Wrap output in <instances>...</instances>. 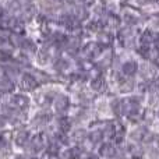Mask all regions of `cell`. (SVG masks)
Instances as JSON below:
<instances>
[{"mask_svg": "<svg viewBox=\"0 0 159 159\" xmlns=\"http://www.w3.org/2000/svg\"><path fill=\"white\" fill-rule=\"evenodd\" d=\"M113 42V35L106 30H102L99 32V39H98V43L101 45L102 48H106V46H110Z\"/></svg>", "mask_w": 159, "mask_h": 159, "instance_id": "13", "label": "cell"}, {"mask_svg": "<svg viewBox=\"0 0 159 159\" xmlns=\"http://www.w3.org/2000/svg\"><path fill=\"white\" fill-rule=\"evenodd\" d=\"M82 151L78 148V147H74V148L67 149L66 152H63V159H78L81 157Z\"/></svg>", "mask_w": 159, "mask_h": 159, "instance_id": "19", "label": "cell"}, {"mask_svg": "<svg viewBox=\"0 0 159 159\" xmlns=\"http://www.w3.org/2000/svg\"><path fill=\"white\" fill-rule=\"evenodd\" d=\"M48 159H60V157L57 154H49L48 155Z\"/></svg>", "mask_w": 159, "mask_h": 159, "instance_id": "29", "label": "cell"}, {"mask_svg": "<svg viewBox=\"0 0 159 159\" xmlns=\"http://www.w3.org/2000/svg\"><path fill=\"white\" fill-rule=\"evenodd\" d=\"M21 16H24V18H27V20H31L34 16H36L35 6L31 4V3H27V4L21 8Z\"/></svg>", "mask_w": 159, "mask_h": 159, "instance_id": "17", "label": "cell"}, {"mask_svg": "<svg viewBox=\"0 0 159 159\" xmlns=\"http://www.w3.org/2000/svg\"><path fill=\"white\" fill-rule=\"evenodd\" d=\"M88 138H89V141L92 144H99L102 140H103L102 130L96 129V130H92V131H89V134H88Z\"/></svg>", "mask_w": 159, "mask_h": 159, "instance_id": "20", "label": "cell"}, {"mask_svg": "<svg viewBox=\"0 0 159 159\" xmlns=\"http://www.w3.org/2000/svg\"><path fill=\"white\" fill-rule=\"evenodd\" d=\"M53 106H55V110L57 113H64L70 106V101L66 95H59L57 98L53 102Z\"/></svg>", "mask_w": 159, "mask_h": 159, "instance_id": "7", "label": "cell"}, {"mask_svg": "<svg viewBox=\"0 0 159 159\" xmlns=\"http://www.w3.org/2000/svg\"><path fill=\"white\" fill-rule=\"evenodd\" d=\"M10 106L18 112L27 110L30 107V98L24 93H14L10 98Z\"/></svg>", "mask_w": 159, "mask_h": 159, "instance_id": "2", "label": "cell"}, {"mask_svg": "<svg viewBox=\"0 0 159 159\" xmlns=\"http://www.w3.org/2000/svg\"><path fill=\"white\" fill-rule=\"evenodd\" d=\"M138 71V63L134 60H129L121 66V73H123L126 77H131L135 73Z\"/></svg>", "mask_w": 159, "mask_h": 159, "instance_id": "11", "label": "cell"}, {"mask_svg": "<svg viewBox=\"0 0 159 159\" xmlns=\"http://www.w3.org/2000/svg\"><path fill=\"white\" fill-rule=\"evenodd\" d=\"M57 127H59V131L66 134L67 131H70V127H71V121H70L69 117H59L57 120Z\"/></svg>", "mask_w": 159, "mask_h": 159, "instance_id": "18", "label": "cell"}, {"mask_svg": "<svg viewBox=\"0 0 159 159\" xmlns=\"http://www.w3.org/2000/svg\"><path fill=\"white\" fill-rule=\"evenodd\" d=\"M73 14H74V17L78 20L80 22L84 21V20H87L88 16H89V13H88V10H87V7H85V6H75Z\"/></svg>", "mask_w": 159, "mask_h": 159, "instance_id": "16", "label": "cell"}, {"mask_svg": "<svg viewBox=\"0 0 159 159\" xmlns=\"http://www.w3.org/2000/svg\"><path fill=\"white\" fill-rule=\"evenodd\" d=\"M123 20L126 21V24H129L130 27H133V25H137L138 22H140V20H141V16H140V13H138L135 8H133V7H126L123 10Z\"/></svg>", "mask_w": 159, "mask_h": 159, "instance_id": "6", "label": "cell"}, {"mask_svg": "<svg viewBox=\"0 0 159 159\" xmlns=\"http://www.w3.org/2000/svg\"><path fill=\"white\" fill-rule=\"evenodd\" d=\"M158 35H155L151 30H145L143 34H141V38H140V43L144 45V46H152L157 39Z\"/></svg>", "mask_w": 159, "mask_h": 159, "instance_id": "12", "label": "cell"}, {"mask_svg": "<svg viewBox=\"0 0 159 159\" xmlns=\"http://www.w3.org/2000/svg\"><path fill=\"white\" fill-rule=\"evenodd\" d=\"M31 135H30V131L28 130H18L14 137V143H16L17 147H25L30 141Z\"/></svg>", "mask_w": 159, "mask_h": 159, "instance_id": "10", "label": "cell"}, {"mask_svg": "<svg viewBox=\"0 0 159 159\" xmlns=\"http://www.w3.org/2000/svg\"><path fill=\"white\" fill-rule=\"evenodd\" d=\"M53 67H55V70H57L59 73H63L69 69L70 64L66 59H57V60L55 61V64H53Z\"/></svg>", "mask_w": 159, "mask_h": 159, "instance_id": "22", "label": "cell"}, {"mask_svg": "<svg viewBox=\"0 0 159 159\" xmlns=\"http://www.w3.org/2000/svg\"><path fill=\"white\" fill-rule=\"evenodd\" d=\"M50 101H52V98H49L46 93H42V95L38 96V103L42 105V106H45V105L50 103Z\"/></svg>", "mask_w": 159, "mask_h": 159, "instance_id": "28", "label": "cell"}, {"mask_svg": "<svg viewBox=\"0 0 159 159\" xmlns=\"http://www.w3.org/2000/svg\"><path fill=\"white\" fill-rule=\"evenodd\" d=\"M140 99L137 96H131V98L120 101V113L126 115L133 121H137L140 119Z\"/></svg>", "mask_w": 159, "mask_h": 159, "instance_id": "1", "label": "cell"}, {"mask_svg": "<svg viewBox=\"0 0 159 159\" xmlns=\"http://www.w3.org/2000/svg\"><path fill=\"white\" fill-rule=\"evenodd\" d=\"M28 144H30L31 151H32L34 154H38V152H41L42 149L45 148V145H46V138H45L43 134H35L30 138Z\"/></svg>", "mask_w": 159, "mask_h": 159, "instance_id": "5", "label": "cell"}, {"mask_svg": "<svg viewBox=\"0 0 159 159\" xmlns=\"http://www.w3.org/2000/svg\"><path fill=\"white\" fill-rule=\"evenodd\" d=\"M133 159H143V158H133Z\"/></svg>", "mask_w": 159, "mask_h": 159, "instance_id": "33", "label": "cell"}, {"mask_svg": "<svg viewBox=\"0 0 159 159\" xmlns=\"http://www.w3.org/2000/svg\"><path fill=\"white\" fill-rule=\"evenodd\" d=\"M85 159H99V158H98V157H96V155L91 154V155H88V157H87V158H85Z\"/></svg>", "mask_w": 159, "mask_h": 159, "instance_id": "32", "label": "cell"}, {"mask_svg": "<svg viewBox=\"0 0 159 159\" xmlns=\"http://www.w3.org/2000/svg\"><path fill=\"white\" fill-rule=\"evenodd\" d=\"M82 53H84L85 59L88 60H93V59L99 57L102 53V46L98 43V42H88L87 45L82 49Z\"/></svg>", "mask_w": 159, "mask_h": 159, "instance_id": "4", "label": "cell"}, {"mask_svg": "<svg viewBox=\"0 0 159 159\" xmlns=\"http://www.w3.org/2000/svg\"><path fill=\"white\" fill-rule=\"evenodd\" d=\"M85 137H87V134H85L84 130H75V131L73 133V140H74L75 143H82V141L85 140Z\"/></svg>", "mask_w": 159, "mask_h": 159, "instance_id": "27", "label": "cell"}, {"mask_svg": "<svg viewBox=\"0 0 159 159\" xmlns=\"http://www.w3.org/2000/svg\"><path fill=\"white\" fill-rule=\"evenodd\" d=\"M39 85V81L34 77L30 73H24L20 78V88L25 92H31V91H35Z\"/></svg>", "mask_w": 159, "mask_h": 159, "instance_id": "3", "label": "cell"}, {"mask_svg": "<svg viewBox=\"0 0 159 159\" xmlns=\"http://www.w3.org/2000/svg\"><path fill=\"white\" fill-rule=\"evenodd\" d=\"M67 3H69V4H73V6H75L77 4V3H80L81 2V0H66Z\"/></svg>", "mask_w": 159, "mask_h": 159, "instance_id": "31", "label": "cell"}, {"mask_svg": "<svg viewBox=\"0 0 159 159\" xmlns=\"http://www.w3.org/2000/svg\"><path fill=\"white\" fill-rule=\"evenodd\" d=\"M82 2H84V3H85V4H84V6H92V4H93V3H95V2H96V0H82Z\"/></svg>", "mask_w": 159, "mask_h": 159, "instance_id": "30", "label": "cell"}, {"mask_svg": "<svg viewBox=\"0 0 159 159\" xmlns=\"http://www.w3.org/2000/svg\"><path fill=\"white\" fill-rule=\"evenodd\" d=\"M52 119V116H50V113H48V112H42V113H39L38 116L35 117V121L38 124H46L48 121Z\"/></svg>", "mask_w": 159, "mask_h": 159, "instance_id": "24", "label": "cell"}, {"mask_svg": "<svg viewBox=\"0 0 159 159\" xmlns=\"http://www.w3.org/2000/svg\"><path fill=\"white\" fill-rule=\"evenodd\" d=\"M116 148L112 145L110 143H105L101 145V148H99V155H101L102 158H106V159H112L116 157Z\"/></svg>", "mask_w": 159, "mask_h": 159, "instance_id": "9", "label": "cell"}, {"mask_svg": "<svg viewBox=\"0 0 159 159\" xmlns=\"http://www.w3.org/2000/svg\"><path fill=\"white\" fill-rule=\"evenodd\" d=\"M115 123H106L105 124V129L102 130V134H103V138H107V140H112L115 138Z\"/></svg>", "mask_w": 159, "mask_h": 159, "instance_id": "21", "label": "cell"}, {"mask_svg": "<svg viewBox=\"0 0 159 159\" xmlns=\"http://www.w3.org/2000/svg\"><path fill=\"white\" fill-rule=\"evenodd\" d=\"M129 152L133 155V158H141V155H143V149H141L140 145H130L129 147Z\"/></svg>", "mask_w": 159, "mask_h": 159, "instance_id": "25", "label": "cell"}, {"mask_svg": "<svg viewBox=\"0 0 159 159\" xmlns=\"http://www.w3.org/2000/svg\"><path fill=\"white\" fill-rule=\"evenodd\" d=\"M147 134H148V131H147L145 129H138V130H135V133H133L131 137L137 141H141L147 137Z\"/></svg>", "mask_w": 159, "mask_h": 159, "instance_id": "26", "label": "cell"}, {"mask_svg": "<svg viewBox=\"0 0 159 159\" xmlns=\"http://www.w3.org/2000/svg\"><path fill=\"white\" fill-rule=\"evenodd\" d=\"M158 117H159V110H158Z\"/></svg>", "mask_w": 159, "mask_h": 159, "instance_id": "34", "label": "cell"}, {"mask_svg": "<svg viewBox=\"0 0 159 159\" xmlns=\"http://www.w3.org/2000/svg\"><path fill=\"white\" fill-rule=\"evenodd\" d=\"M20 48H21L25 53H35L36 52V45L34 43V41H31V39H28V38L21 39Z\"/></svg>", "mask_w": 159, "mask_h": 159, "instance_id": "15", "label": "cell"}, {"mask_svg": "<svg viewBox=\"0 0 159 159\" xmlns=\"http://www.w3.org/2000/svg\"><path fill=\"white\" fill-rule=\"evenodd\" d=\"M13 88H14V84L11 82V80L8 78L7 74L0 75V91H3V92H10V91H13Z\"/></svg>", "mask_w": 159, "mask_h": 159, "instance_id": "14", "label": "cell"}, {"mask_svg": "<svg viewBox=\"0 0 159 159\" xmlns=\"http://www.w3.org/2000/svg\"><path fill=\"white\" fill-rule=\"evenodd\" d=\"M31 159H36V158H31Z\"/></svg>", "mask_w": 159, "mask_h": 159, "instance_id": "35", "label": "cell"}, {"mask_svg": "<svg viewBox=\"0 0 159 159\" xmlns=\"http://www.w3.org/2000/svg\"><path fill=\"white\" fill-rule=\"evenodd\" d=\"M120 91L121 92H130V91L134 88V82L131 81L130 78H127V80H120Z\"/></svg>", "mask_w": 159, "mask_h": 159, "instance_id": "23", "label": "cell"}, {"mask_svg": "<svg viewBox=\"0 0 159 159\" xmlns=\"http://www.w3.org/2000/svg\"><path fill=\"white\" fill-rule=\"evenodd\" d=\"M91 89L95 91V92H103L106 89V81L101 74L92 77V80H91Z\"/></svg>", "mask_w": 159, "mask_h": 159, "instance_id": "8", "label": "cell"}]
</instances>
